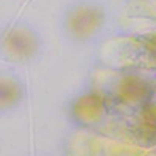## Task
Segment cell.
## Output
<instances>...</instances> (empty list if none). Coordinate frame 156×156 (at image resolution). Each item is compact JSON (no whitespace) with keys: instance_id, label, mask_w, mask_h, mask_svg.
<instances>
[{"instance_id":"obj_1","label":"cell","mask_w":156,"mask_h":156,"mask_svg":"<svg viewBox=\"0 0 156 156\" xmlns=\"http://www.w3.org/2000/svg\"><path fill=\"white\" fill-rule=\"evenodd\" d=\"M100 14L98 11L95 9H90V8H81L75 11L73 14L70 16V30L73 34L84 37L87 34H90L100 23Z\"/></svg>"},{"instance_id":"obj_2","label":"cell","mask_w":156,"mask_h":156,"mask_svg":"<svg viewBox=\"0 0 156 156\" xmlns=\"http://www.w3.org/2000/svg\"><path fill=\"white\" fill-rule=\"evenodd\" d=\"M6 45L9 51H12V55L17 56H27L28 53L33 51V41L31 37L23 33V31H12L8 39H6Z\"/></svg>"},{"instance_id":"obj_3","label":"cell","mask_w":156,"mask_h":156,"mask_svg":"<svg viewBox=\"0 0 156 156\" xmlns=\"http://www.w3.org/2000/svg\"><path fill=\"white\" fill-rule=\"evenodd\" d=\"M122 97L126 98L128 101H139L140 98H144L147 95V86L134 78H128L126 81H123L122 86Z\"/></svg>"},{"instance_id":"obj_4","label":"cell","mask_w":156,"mask_h":156,"mask_svg":"<svg viewBox=\"0 0 156 156\" xmlns=\"http://www.w3.org/2000/svg\"><path fill=\"white\" fill-rule=\"evenodd\" d=\"M140 133L144 137H156V109L147 108L140 119Z\"/></svg>"}]
</instances>
